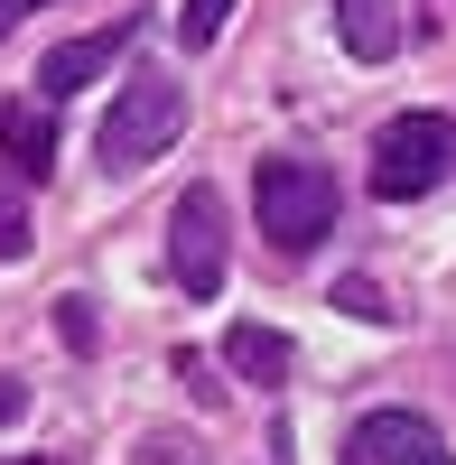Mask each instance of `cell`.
Masks as SVG:
<instances>
[{"label":"cell","mask_w":456,"mask_h":465,"mask_svg":"<svg viewBox=\"0 0 456 465\" xmlns=\"http://www.w3.org/2000/svg\"><path fill=\"white\" fill-rule=\"evenodd\" d=\"M56 335H65V354H94V344H103V307L84 289H65L56 298Z\"/></svg>","instance_id":"cell-11"},{"label":"cell","mask_w":456,"mask_h":465,"mask_svg":"<svg viewBox=\"0 0 456 465\" xmlns=\"http://www.w3.org/2000/svg\"><path fill=\"white\" fill-rule=\"evenodd\" d=\"M37 10H47V0H0V37H10L19 19H37Z\"/></svg>","instance_id":"cell-16"},{"label":"cell","mask_w":456,"mask_h":465,"mask_svg":"<svg viewBox=\"0 0 456 465\" xmlns=\"http://www.w3.org/2000/svg\"><path fill=\"white\" fill-rule=\"evenodd\" d=\"M335 177L317 159H261L252 168V214H261V242H280V252H308L335 232Z\"/></svg>","instance_id":"cell-2"},{"label":"cell","mask_w":456,"mask_h":465,"mask_svg":"<svg viewBox=\"0 0 456 465\" xmlns=\"http://www.w3.org/2000/svg\"><path fill=\"white\" fill-rule=\"evenodd\" d=\"M177 131H186V84L168 65H131L94 131V159H103V177H140L159 149H177Z\"/></svg>","instance_id":"cell-1"},{"label":"cell","mask_w":456,"mask_h":465,"mask_svg":"<svg viewBox=\"0 0 456 465\" xmlns=\"http://www.w3.org/2000/svg\"><path fill=\"white\" fill-rule=\"evenodd\" d=\"M0 149H10V177H47L56 168V112L19 94V103H0Z\"/></svg>","instance_id":"cell-8"},{"label":"cell","mask_w":456,"mask_h":465,"mask_svg":"<svg viewBox=\"0 0 456 465\" xmlns=\"http://www.w3.org/2000/svg\"><path fill=\"white\" fill-rule=\"evenodd\" d=\"M223 363H233V381H252V391H280L289 363H298V344L280 326H223Z\"/></svg>","instance_id":"cell-9"},{"label":"cell","mask_w":456,"mask_h":465,"mask_svg":"<svg viewBox=\"0 0 456 465\" xmlns=\"http://www.w3.org/2000/svg\"><path fill=\"white\" fill-rule=\"evenodd\" d=\"M335 307H354V317H372V326H382V317H392V298H382V289H372V280H335Z\"/></svg>","instance_id":"cell-14"},{"label":"cell","mask_w":456,"mask_h":465,"mask_svg":"<svg viewBox=\"0 0 456 465\" xmlns=\"http://www.w3.org/2000/svg\"><path fill=\"white\" fill-rule=\"evenodd\" d=\"M354 465H456V456L420 410H372L354 419Z\"/></svg>","instance_id":"cell-6"},{"label":"cell","mask_w":456,"mask_h":465,"mask_svg":"<svg viewBox=\"0 0 456 465\" xmlns=\"http://www.w3.org/2000/svg\"><path fill=\"white\" fill-rule=\"evenodd\" d=\"M335 37L354 65H392L410 47V0H335Z\"/></svg>","instance_id":"cell-7"},{"label":"cell","mask_w":456,"mask_h":465,"mask_svg":"<svg viewBox=\"0 0 456 465\" xmlns=\"http://www.w3.org/2000/svg\"><path fill=\"white\" fill-rule=\"evenodd\" d=\"M131 37H140L131 19H112V28H84V37H65V47H47V56H37V103L84 94L94 74H112V65L131 56Z\"/></svg>","instance_id":"cell-5"},{"label":"cell","mask_w":456,"mask_h":465,"mask_svg":"<svg viewBox=\"0 0 456 465\" xmlns=\"http://www.w3.org/2000/svg\"><path fill=\"white\" fill-rule=\"evenodd\" d=\"M223 19H233V0H177V47L205 56L214 37H223Z\"/></svg>","instance_id":"cell-10"},{"label":"cell","mask_w":456,"mask_h":465,"mask_svg":"<svg viewBox=\"0 0 456 465\" xmlns=\"http://www.w3.org/2000/svg\"><path fill=\"white\" fill-rule=\"evenodd\" d=\"M456 168V122L447 112H401V122L372 131V196L382 205H410Z\"/></svg>","instance_id":"cell-3"},{"label":"cell","mask_w":456,"mask_h":465,"mask_svg":"<svg viewBox=\"0 0 456 465\" xmlns=\"http://www.w3.org/2000/svg\"><path fill=\"white\" fill-rule=\"evenodd\" d=\"M168 280L186 298L223 289V196H214V186H186L177 214H168Z\"/></svg>","instance_id":"cell-4"},{"label":"cell","mask_w":456,"mask_h":465,"mask_svg":"<svg viewBox=\"0 0 456 465\" xmlns=\"http://www.w3.org/2000/svg\"><path fill=\"white\" fill-rule=\"evenodd\" d=\"M28 252V186L0 168V261H19Z\"/></svg>","instance_id":"cell-13"},{"label":"cell","mask_w":456,"mask_h":465,"mask_svg":"<svg viewBox=\"0 0 456 465\" xmlns=\"http://www.w3.org/2000/svg\"><path fill=\"white\" fill-rule=\"evenodd\" d=\"M19 419H28V381L0 372V429H19Z\"/></svg>","instance_id":"cell-15"},{"label":"cell","mask_w":456,"mask_h":465,"mask_svg":"<svg viewBox=\"0 0 456 465\" xmlns=\"http://www.w3.org/2000/svg\"><path fill=\"white\" fill-rule=\"evenodd\" d=\"M131 465H214V456L186 438V429H149V438L131 447Z\"/></svg>","instance_id":"cell-12"}]
</instances>
